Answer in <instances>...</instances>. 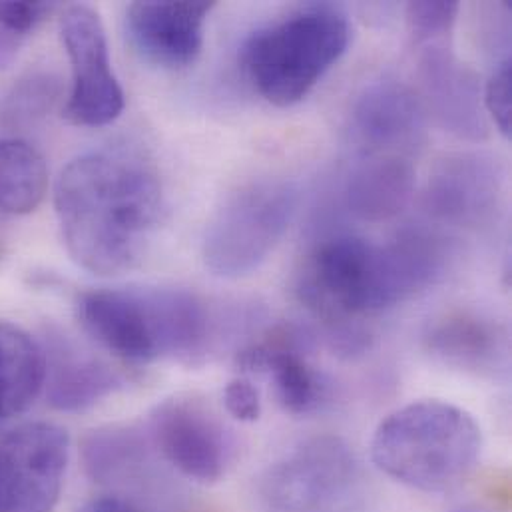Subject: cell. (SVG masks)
<instances>
[{
	"mask_svg": "<svg viewBox=\"0 0 512 512\" xmlns=\"http://www.w3.org/2000/svg\"><path fill=\"white\" fill-rule=\"evenodd\" d=\"M60 92V80L50 72L22 76L0 102V124L10 130L36 124L56 106Z\"/></svg>",
	"mask_w": 512,
	"mask_h": 512,
	"instance_id": "cell-22",
	"label": "cell"
},
{
	"mask_svg": "<svg viewBox=\"0 0 512 512\" xmlns=\"http://www.w3.org/2000/svg\"><path fill=\"white\" fill-rule=\"evenodd\" d=\"M56 10V2H0V24L26 38Z\"/></svg>",
	"mask_w": 512,
	"mask_h": 512,
	"instance_id": "cell-25",
	"label": "cell"
},
{
	"mask_svg": "<svg viewBox=\"0 0 512 512\" xmlns=\"http://www.w3.org/2000/svg\"><path fill=\"white\" fill-rule=\"evenodd\" d=\"M415 192V168L409 158L363 154L345 182L347 210L371 224L399 216Z\"/></svg>",
	"mask_w": 512,
	"mask_h": 512,
	"instance_id": "cell-19",
	"label": "cell"
},
{
	"mask_svg": "<svg viewBox=\"0 0 512 512\" xmlns=\"http://www.w3.org/2000/svg\"><path fill=\"white\" fill-rule=\"evenodd\" d=\"M60 40L72 68L64 120L82 128L112 124L124 110V90L112 70L100 14L86 4L66 6L60 16Z\"/></svg>",
	"mask_w": 512,
	"mask_h": 512,
	"instance_id": "cell-7",
	"label": "cell"
},
{
	"mask_svg": "<svg viewBox=\"0 0 512 512\" xmlns=\"http://www.w3.org/2000/svg\"><path fill=\"white\" fill-rule=\"evenodd\" d=\"M357 481V459L333 435L303 441L271 465L259 481L265 512L333 511Z\"/></svg>",
	"mask_w": 512,
	"mask_h": 512,
	"instance_id": "cell-6",
	"label": "cell"
},
{
	"mask_svg": "<svg viewBox=\"0 0 512 512\" xmlns=\"http://www.w3.org/2000/svg\"><path fill=\"white\" fill-rule=\"evenodd\" d=\"M76 512H138L132 503L120 497H100L84 503Z\"/></svg>",
	"mask_w": 512,
	"mask_h": 512,
	"instance_id": "cell-28",
	"label": "cell"
},
{
	"mask_svg": "<svg viewBox=\"0 0 512 512\" xmlns=\"http://www.w3.org/2000/svg\"><path fill=\"white\" fill-rule=\"evenodd\" d=\"M419 98L425 114L445 132L467 140L489 138V120L479 74L445 44H427L417 66Z\"/></svg>",
	"mask_w": 512,
	"mask_h": 512,
	"instance_id": "cell-11",
	"label": "cell"
},
{
	"mask_svg": "<svg viewBox=\"0 0 512 512\" xmlns=\"http://www.w3.org/2000/svg\"><path fill=\"white\" fill-rule=\"evenodd\" d=\"M6 256V246H4V242H2V238H0V261L4 259Z\"/></svg>",
	"mask_w": 512,
	"mask_h": 512,
	"instance_id": "cell-29",
	"label": "cell"
},
{
	"mask_svg": "<svg viewBox=\"0 0 512 512\" xmlns=\"http://www.w3.org/2000/svg\"><path fill=\"white\" fill-rule=\"evenodd\" d=\"M22 42H24L22 36L10 32L8 28H4L0 24V72L6 70L16 60V56L22 48Z\"/></svg>",
	"mask_w": 512,
	"mask_h": 512,
	"instance_id": "cell-27",
	"label": "cell"
},
{
	"mask_svg": "<svg viewBox=\"0 0 512 512\" xmlns=\"http://www.w3.org/2000/svg\"><path fill=\"white\" fill-rule=\"evenodd\" d=\"M453 259V244L437 230L415 226L377 246L381 307L391 309L443 279Z\"/></svg>",
	"mask_w": 512,
	"mask_h": 512,
	"instance_id": "cell-14",
	"label": "cell"
},
{
	"mask_svg": "<svg viewBox=\"0 0 512 512\" xmlns=\"http://www.w3.org/2000/svg\"><path fill=\"white\" fill-rule=\"evenodd\" d=\"M427 351L441 363L473 375H495L507 363V333L491 319L457 311L437 319L425 333Z\"/></svg>",
	"mask_w": 512,
	"mask_h": 512,
	"instance_id": "cell-17",
	"label": "cell"
},
{
	"mask_svg": "<svg viewBox=\"0 0 512 512\" xmlns=\"http://www.w3.org/2000/svg\"><path fill=\"white\" fill-rule=\"evenodd\" d=\"M44 349L20 327L0 321V423L24 413L44 389Z\"/></svg>",
	"mask_w": 512,
	"mask_h": 512,
	"instance_id": "cell-20",
	"label": "cell"
},
{
	"mask_svg": "<svg viewBox=\"0 0 512 512\" xmlns=\"http://www.w3.org/2000/svg\"><path fill=\"white\" fill-rule=\"evenodd\" d=\"M82 329L130 363H198L212 341L206 303L186 289H92L76 299Z\"/></svg>",
	"mask_w": 512,
	"mask_h": 512,
	"instance_id": "cell-2",
	"label": "cell"
},
{
	"mask_svg": "<svg viewBox=\"0 0 512 512\" xmlns=\"http://www.w3.org/2000/svg\"><path fill=\"white\" fill-rule=\"evenodd\" d=\"M54 210L66 252L96 275H120L142 263L166 216L154 166L128 150L88 152L60 172Z\"/></svg>",
	"mask_w": 512,
	"mask_h": 512,
	"instance_id": "cell-1",
	"label": "cell"
},
{
	"mask_svg": "<svg viewBox=\"0 0 512 512\" xmlns=\"http://www.w3.org/2000/svg\"><path fill=\"white\" fill-rule=\"evenodd\" d=\"M68 433L26 423L0 439V512H52L68 467Z\"/></svg>",
	"mask_w": 512,
	"mask_h": 512,
	"instance_id": "cell-8",
	"label": "cell"
},
{
	"mask_svg": "<svg viewBox=\"0 0 512 512\" xmlns=\"http://www.w3.org/2000/svg\"><path fill=\"white\" fill-rule=\"evenodd\" d=\"M48 166L44 156L22 138L0 140V212L28 216L44 202Z\"/></svg>",
	"mask_w": 512,
	"mask_h": 512,
	"instance_id": "cell-21",
	"label": "cell"
},
{
	"mask_svg": "<svg viewBox=\"0 0 512 512\" xmlns=\"http://www.w3.org/2000/svg\"><path fill=\"white\" fill-rule=\"evenodd\" d=\"M148 433L158 455L180 475L212 485L230 465L226 427L208 403L194 395H174L154 407Z\"/></svg>",
	"mask_w": 512,
	"mask_h": 512,
	"instance_id": "cell-9",
	"label": "cell"
},
{
	"mask_svg": "<svg viewBox=\"0 0 512 512\" xmlns=\"http://www.w3.org/2000/svg\"><path fill=\"white\" fill-rule=\"evenodd\" d=\"M459 10V2L453 0L409 2L405 16L411 38L417 44H437L439 38L447 36L453 30Z\"/></svg>",
	"mask_w": 512,
	"mask_h": 512,
	"instance_id": "cell-23",
	"label": "cell"
},
{
	"mask_svg": "<svg viewBox=\"0 0 512 512\" xmlns=\"http://www.w3.org/2000/svg\"><path fill=\"white\" fill-rule=\"evenodd\" d=\"M351 128L365 154L411 158L425 142L427 114L413 88L381 78L355 100Z\"/></svg>",
	"mask_w": 512,
	"mask_h": 512,
	"instance_id": "cell-13",
	"label": "cell"
},
{
	"mask_svg": "<svg viewBox=\"0 0 512 512\" xmlns=\"http://www.w3.org/2000/svg\"><path fill=\"white\" fill-rule=\"evenodd\" d=\"M224 405L228 413L242 423H254L261 415V401L256 385L246 377H238L226 385Z\"/></svg>",
	"mask_w": 512,
	"mask_h": 512,
	"instance_id": "cell-26",
	"label": "cell"
},
{
	"mask_svg": "<svg viewBox=\"0 0 512 512\" xmlns=\"http://www.w3.org/2000/svg\"><path fill=\"white\" fill-rule=\"evenodd\" d=\"M505 170L485 152H457L439 160L423 192V208L451 228L489 226L503 202Z\"/></svg>",
	"mask_w": 512,
	"mask_h": 512,
	"instance_id": "cell-10",
	"label": "cell"
},
{
	"mask_svg": "<svg viewBox=\"0 0 512 512\" xmlns=\"http://www.w3.org/2000/svg\"><path fill=\"white\" fill-rule=\"evenodd\" d=\"M86 475L106 487L134 489L156 479L158 451L148 429L106 425L90 431L80 447Z\"/></svg>",
	"mask_w": 512,
	"mask_h": 512,
	"instance_id": "cell-16",
	"label": "cell"
},
{
	"mask_svg": "<svg viewBox=\"0 0 512 512\" xmlns=\"http://www.w3.org/2000/svg\"><path fill=\"white\" fill-rule=\"evenodd\" d=\"M297 206L299 190L289 180L263 178L236 188L208 222L206 267L226 279L256 271L289 230Z\"/></svg>",
	"mask_w": 512,
	"mask_h": 512,
	"instance_id": "cell-5",
	"label": "cell"
},
{
	"mask_svg": "<svg viewBox=\"0 0 512 512\" xmlns=\"http://www.w3.org/2000/svg\"><path fill=\"white\" fill-rule=\"evenodd\" d=\"M481 455V427L465 409L439 399L391 413L375 431V467L401 485L441 493L461 485Z\"/></svg>",
	"mask_w": 512,
	"mask_h": 512,
	"instance_id": "cell-3",
	"label": "cell"
},
{
	"mask_svg": "<svg viewBox=\"0 0 512 512\" xmlns=\"http://www.w3.org/2000/svg\"><path fill=\"white\" fill-rule=\"evenodd\" d=\"M305 335L291 327H275L265 339L236 353V367L242 373H269L281 407L291 415H305L325 399L321 375L309 367L305 355Z\"/></svg>",
	"mask_w": 512,
	"mask_h": 512,
	"instance_id": "cell-15",
	"label": "cell"
},
{
	"mask_svg": "<svg viewBox=\"0 0 512 512\" xmlns=\"http://www.w3.org/2000/svg\"><path fill=\"white\" fill-rule=\"evenodd\" d=\"M453 512H479V511H469V509H463V511H453Z\"/></svg>",
	"mask_w": 512,
	"mask_h": 512,
	"instance_id": "cell-30",
	"label": "cell"
},
{
	"mask_svg": "<svg viewBox=\"0 0 512 512\" xmlns=\"http://www.w3.org/2000/svg\"><path fill=\"white\" fill-rule=\"evenodd\" d=\"M46 357V399L64 413L86 411L124 387V377L106 361L86 355L66 339L52 341Z\"/></svg>",
	"mask_w": 512,
	"mask_h": 512,
	"instance_id": "cell-18",
	"label": "cell"
},
{
	"mask_svg": "<svg viewBox=\"0 0 512 512\" xmlns=\"http://www.w3.org/2000/svg\"><path fill=\"white\" fill-rule=\"evenodd\" d=\"M483 102L485 112L491 114L501 134L511 136L512 130V62L507 56L493 76L489 78L487 86L483 88Z\"/></svg>",
	"mask_w": 512,
	"mask_h": 512,
	"instance_id": "cell-24",
	"label": "cell"
},
{
	"mask_svg": "<svg viewBox=\"0 0 512 512\" xmlns=\"http://www.w3.org/2000/svg\"><path fill=\"white\" fill-rule=\"evenodd\" d=\"M349 38L351 26L339 6L305 4L252 32L240 50V66L265 102L287 108L345 54Z\"/></svg>",
	"mask_w": 512,
	"mask_h": 512,
	"instance_id": "cell-4",
	"label": "cell"
},
{
	"mask_svg": "<svg viewBox=\"0 0 512 512\" xmlns=\"http://www.w3.org/2000/svg\"><path fill=\"white\" fill-rule=\"evenodd\" d=\"M216 2L146 0L126 8V32L136 52L166 70L192 66L204 48V28Z\"/></svg>",
	"mask_w": 512,
	"mask_h": 512,
	"instance_id": "cell-12",
	"label": "cell"
}]
</instances>
